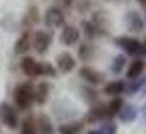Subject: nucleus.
<instances>
[{"mask_svg":"<svg viewBox=\"0 0 146 134\" xmlns=\"http://www.w3.org/2000/svg\"><path fill=\"white\" fill-rule=\"evenodd\" d=\"M0 120H2L8 128H16V126H18L16 112H14L8 104H0Z\"/></svg>","mask_w":146,"mask_h":134,"instance_id":"f03ea898","label":"nucleus"},{"mask_svg":"<svg viewBox=\"0 0 146 134\" xmlns=\"http://www.w3.org/2000/svg\"><path fill=\"white\" fill-rule=\"evenodd\" d=\"M38 122H40V134H52V126H50V120L46 116H40Z\"/></svg>","mask_w":146,"mask_h":134,"instance_id":"ddd939ff","label":"nucleus"},{"mask_svg":"<svg viewBox=\"0 0 146 134\" xmlns=\"http://www.w3.org/2000/svg\"><path fill=\"white\" fill-rule=\"evenodd\" d=\"M118 114H120V118H122V120H126V122H128V120H134V116H136L134 108H126V112H122V110H120Z\"/></svg>","mask_w":146,"mask_h":134,"instance_id":"dca6fc26","label":"nucleus"},{"mask_svg":"<svg viewBox=\"0 0 146 134\" xmlns=\"http://www.w3.org/2000/svg\"><path fill=\"white\" fill-rule=\"evenodd\" d=\"M78 128H80L78 122H74V124H64V126H60V134H74Z\"/></svg>","mask_w":146,"mask_h":134,"instance_id":"2eb2a0df","label":"nucleus"},{"mask_svg":"<svg viewBox=\"0 0 146 134\" xmlns=\"http://www.w3.org/2000/svg\"><path fill=\"white\" fill-rule=\"evenodd\" d=\"M144 52H146V48H144Z\"/></svg>","mask_w":146,"mask_h":134,"instance_id":"4be33fe9","label":"nucleus"},{"mask_svg":"<svg viewBox=\"0 0 146 134\" xmlns=\"http://www.w3.org/2000/svg\"><path fill=\"white\" fill-rule=\"evenodd\" d=\"M90 134H100V132H96V130H92V132H90Z\"/></svg>","mask_w":146,"mask_h":134,"instance_id":"aec40b11","label":"nucleus"},{"mask_svg":"<svg viewBox=\"0 0 146 134\" xmlns=\"http://www.w3.org/2000/svg\"><path fill=\"white\" fill-rule=\"evenodd\" d=\"M78 40V30L74 26H66L64 32H62V42L64 44H74Z\"/></svg>","mask_w":146,"mask_h":134,"instance_id":"1a4fd4ad","label":"nucleus"},{"mask_svg":"<svg viewBox=\"0 0 146 134\" xmlns=\"http://www.w3.org/2000/svg\"><path fill=\"white\" fill-rule=\"evenodd\" d=\"M120 108H122V102H120V100H114V102L110 104L108 114H110V116H114V114H118V112H120Z\"/></svg>","mask_w":146,"mask_h":134,"instance_id":"f3484780","label":"nucleus"},{"mask_svg":"<svg viewBox=\"0 0 146 134\" xmlns=\"http://www.w3.org/2000/svg\"><path fill=\"white\" fill-rule=\"evenodd\" d=\"M22 70H24L26 76H38V74H42V66L38 62H34L32 58H24L22 60Z\"/></svg>","mask_w":146,"mask_h":134,"instance_id":"20e7f679","label":"nucleus"},{"mask_svg":"<svg viewBox=\"0 0 146 134\" xmlns=\"http://www.w3.org/2000/svg\"><path fill=\"white\" fill-rule=\"evenodd\" d=\"M122 62H124V58H116V60H114V66H112V68H114V70L118 72V70L122 68Z\"/></svg>","mask_w":146,"mask_h":134,"instance_id":"6ab92c4d","label":"nucleus"},{"mask_svg":"<svg viewBox=\"0 0 146 134\" xmlns=\"http://www.w3.org/2000/svg\"><path fill=\"white\" fill-rule=\"evenodd\" d=\"M56 62H58V70L60 72H70L72 68H74V58L68 54V52H62V54H58V58H56Z\"/></svg>","mask_w":146,"mask_h":134,"instance_id":"7ed1b4c3","label":"nucleus"},{"mask_svg":"<svg viewBox=\"0 0 146 134\" xmlns=\"http://www.w3.org/2000/svg\"><path fill=\"white\" fill-rule=\"evenodd\" d=\"M34 132H36L34 120H32V118H26L24 124H22V134H34Z\"/></svg>","mask_w":146,"mask_h":134,"instance_id":"4468645a","label":"nucleus"},{"mask_svg":"<svg viewBox=\"0 0 146 134\" xmlns=\"http://www.w3.org/2000/svg\"><path fill=\"white\" fill-rule=\"evenodd\" d=\"M62 20H64V16H62V12H60V10L50 8V10L46 12V24H48V26H60V24H62Z\"/></svg>","mask_w":146,"mask_h":134,"instance_id":"6e6552de","label":"nucleus"},{"mask_svg":"<svg viewBox=\"0 0 146 134\" xmlns=\"http://www.w3.org/2000/svg\"><path fill=\"white\" fill-rule=\"evenodd\" d=\"M122 90H124V82H110V84L104 88V92L110 94V96H116V94H120Z\"/></svg>","mask_w":146,"mask_h":134,"instance_id":"9b49d317","label":"nucleus"},{"mask_svg":"<svg viewBox=\"0 0 146 134\" xmlns=\"http://www.w3.org/2000/svg\"><path fill=\"white\" fill-rule=\"evenodd\" d=\"M80 76H82L84 80H88L90 84H98V82L102 80V74H100L98 70L90 68V66H84V68L80 70Z\"/></svg>","mask_w":146,"mask_h":134,"instance_id":"423d86ee","label":"nucleus"},{"mask_svg":"<svg viewBox=\"0 0 146 134\" xmlns=\"http://www.w3.org/2000/svg\"><path fill=\"white\" fill-rule=\"evenodd\" d=\"M116 42H118L126 52H140V42L134 40V38H126V36H122V38H118Z\"/></svg>","mask_w":146,"mask_h":134,"instance_id":"0eeeda50","label":"nucleus"},{"mask_svg":"<svg viewBox=\"0 0 146 134\" xmlns=\"http://www.w3.org/2000/svg\"><path fill=\"white\" fill-rule=\"evenodd\" d=\"M142 68H144V62L142 60H134L130 64V68H128V78H138L140 72H142Z\"/></svg>","mask_w":146,"mask_h":134,"instance_id":"9d476101","label":"nucleus"},{"mask_svg":"<svg viewBox=\"0 0 146 134\" xmlns=\"http://www.w3.org/2000/svg\"><path fill=\"white\" fill-rule=\"evenodd\" d=\"M48 44H50V36H48V32H36L34 34V48L42 54V52H46V48H48Z\"/></svg>","mask_w":146,"mask_h":134,"instance_id":"39448f33","label":"nucleus"},{"mask_svg":"<svg viewBox=\"0 0 146 134\" xmlns=\"http://www.w3.org/2000/svg\"><path fill=\"white\" fill-rule=\"evenodd\" d=\"M34 100V88L30 84H20L16 88V104L20 108H28Z\"/></svg>","mask_w":146,"mask_h":134,"instance_id":"f257e3e1","label":"nucleus"},{"mask_svg":"<svg viewBox=\"0 0 146 134\" xmlns=\"http://www.w3.org/2000/svg\"><path fill=\"white\" fill-rule=\"evenodd\" d=\"M28 48H30V36L24 34V36L16 42V52H26Z\"/></svg>","mask_w":146,"mask_h":134,"instance_id":"f8f14e48","label":"nucleus"},{"mask_svg":"<svg viewBox=\"0 0 146 134\" xmlns=\"http://www.w3.org/2000/svg\"><path fill=\"white\" fill-rule=\"evenodd\" d=\"M46 90H48V86L46 84H40V88H38V92H40L38 94V102H44L46 100Z\"/></svg>","mask_w":146,"mask_h":134,"instance_id":"a211bd4d","label":"nucleus"},{"mask_svg":"<svg viewBox=\"0 0 146 134\" xmlns=\"http://www.w3.org/2000/svg\"><path fill=\"white\" fill-rule=\"evenodd\" d=\"M140 2H146V0H140Z\"/></svg>","mask_w":146,"mask_h":134,"instance_id":"412c9836","label":"nucleus"}]
</instances>
